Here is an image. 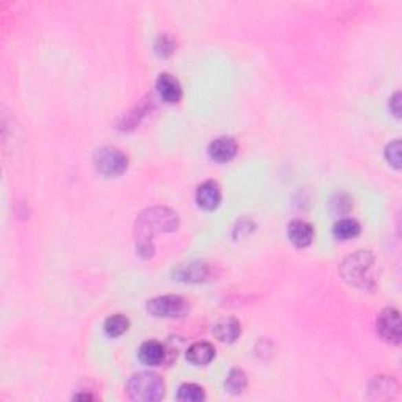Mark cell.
<instances>
[{
    "mask_svg": "<svg viewBox=\"0 0 402 402\" xmlns=\"http://www.w3.org/2000/svg\"><path fill=\"white\" fill-rule=\"evenodd\" d=\"M178 216L170 208L154 206L139 214L135 222L137 252L145 258L153 256L154 234L172 233L178 230Z\"/></svg>",
    "mask_w": 402,
    "mask_h": 402,
    "instance_id": "6da1fadb",
    "label": "cell"
},
{
    "mask_svg": "<svg viewBox=\"0 0 402 402\" xmlns=\"http://www.w3.org/2000/svg\"><path fill=\"white\" fill-rule=\"evenodd\" d=\"M128 394L132 401L156 402L161 401L165 394V383L161 376L154 372L134 374L126 385Z\"/></svg>",
    "mask_w": 402,
    "mask_h": 402,
    "instance_id": "7a4b0ae2",
    "label": "cell"
},
{
    "mask_svg": "<svg viewBox=\"0 0 402 402\" xmlns=\"http://www.w3.org/2000/svg\"><path fill=\"white\" fill-rule=\"evenodd\" d=\"M95 167L106 178H115L128 170L129 157L115 146H104L95 153Z\"/></svg>",
    "mask_w": 402,
    "mask_h": 402,
    "instance_id": "3957f363",
    "label": "cell"
},
{
    "mask_svg": "<svg viewBox=\"0 0 402 402\" xmlns=\"http://www.w3.org/2000/svg\"><path fill=\"white\" fill-rule=\"evenodd\" d=\"M146 310L154 317L176 319L189 313V304L181 295H161L148 302Z\"/></svg>",
    "mask_w": 402,
    "mask_h": 402,
    "instance_id": "277c9868",
    "label": "cell"
},
{
    "mask_svg": "<svg viewBox=\"0 0 402 402\" xmlns=\"http://www.w3.org/2000/svg\"><path fill=\"white\" fill-rule=\"evenodd\" d=\"M374 258L370 252L359 250L354 255L346 258L343 266H341V277L350 284H361L366 278L368 272L372 267Z\"/></svg>",
    "mask_w": 402,
    "mask_h": 402,
    "instance_id": "5b68a950",
    "label": "cell"
},
{
    "mask_svg": "<svg viewBox=\"0 0 402 402\" xmlns=\"http://www.w3.org/2000/svg\"><path fill=\"white\" fill-rule=\"evenodd\" d=\"M217 267L211 263L194 261L179 266L175 271V278L184 283H205L216 278Z\"/></svg>",
    "mask_w": 402,
    "mask_h": 402,
    "instance_id": "8992f818",
    "label": "cell"
},
{
    "mask_svg": "<svg viewBox=\"0 0 402 402\" xmlns=\"http://www.w3.org/2000/svg\"><path fill=\"white\" fill-rule=\"evenodd\" d=\"M377 332L383 341L390 344H399L402 330H401V316L396 308H385L377 317Z\"/></svg>",
    "mask_w": 402,
    "mask_h": 402,
    "instance_id": "52a82bcc",
    "label": "cell"
},
{
    "mask_svg": "<svg viewBox=\"0 0 402 402\" xmlns=\"http://www.w3.org/2000/svg\"><path fill=\"white\" fill-rule=\"evenodd\" d=\"M197 205L205 211H214L217 209L220 201H222V190L216 181H205V183L198 186L195 194Z\"/></svg>",
    "mask_w": 402,
    "mask_h": 402,
    "instance_id": "ba28073f",
    "label": "cell"
},
{
    "mask_svg": "<svg viewBox=\"0 0 402 402\" xmlns=\"http://www.w3.org/2000/svg\"><path fill=\"white\" fill-rule=\"evenodd\" d=\"M156 88L162 101L168 104L179 102L183 98V88H181L179 80L168 73H162L157 77Z\"/></svg>",
    "mask_w": 402,
    "mask_h": 402,
    "instance_id": "9c48e42d",
    "label": "cell"
},
{
    "mask_svg": "<svg viewBox=\"0 0 402 402\" xmlns=\"http://www.w3.org/2000/svg\"><path fill=\"white\" fill-rule=\"evenodd\" d=\"M288 239L299 249H305L315 239V230L304 220H293L288 225Z\"/></svg>",
    "mask_w": 402,
    "mask_h": 402,
    "instance_id": "30bf717a",
    "label": "cell"
},
{
    "mask_svg": "<svg viewBox=\"0 0 402 402\" xmlns=\"http://www.w3.org/2000/svg\"><path fill=\"white\" fill-rule=\"evenodd\" d=\"M208 151L216 162H230L238 154V143L231 137H220L209 145Z\"/></svg>",
    "mask_w": 402,
    "mask_h": 402,
    "instance_id": "8fae6325",
    "label": "cell"
},
{
    "mask_svg": "<svg viewBox=\"0 0 402 402\" xmlns=\"http://www.w3.org/2000/svg\"><path fill=\"white\" fill-rule=\"evenodd\" d=\"M212 333L220 343H228V344L234 343L242 333L241 322L234 317H223V319H220L219 322L214 324Z\"/></svg>",
    "mask_w": 402,
    "mask_h": 402,
    "instance_id": "7c38bea8",
    "label": "cell"
},
{
    "mask_svg": "<svg viewBox=\"0 0 402 402\" xmlns=\"http://www.w3.org/2000/svg\"><path fill=\"white\" fill-rule=\"evenodd\" d=\"M167 357V349L165 346L159 343L156 339L145 341L139 349V359L142 363L148 366H159L165 361Z\"/></svg>",
    "mask_w": 402,
    "mask_h": 402,
    "instance_id": "4fadbf2b",
    "label": "cell"
},
{
    "mask_svg": "<svg viewBox=\"0 0 402 402\" xmlns=\"http://www.w3.org/2000/svg\"><path fill=\"white\" fill-rule=\"evenodd\" d=\"M214 357H216V349L206 341L192 344L189 350H187V360L194 366H206L214 360Z\"/></svg>",
    "mask_w": 402,
    "mask_h": 402,
    "instance_id": "5bb4252c",
    "label": "cell"
},
{
    "mask_svg": "<svg viewBox=\"0 0 402 402\" xmlns=\"http://www.w3.org/2000/svg\"><path fill=\"white\" fill-rule=\"evenodd\" d=\"M361 227L360 223L354 219H341L339 222L335 223L333 236L339 241H349L354 239L360 234Z\"/></svg>",
    "mask_w": 402,
    "mask_h": 402,
    "instance_id": "9a60e30c",
    "label": "cell"
},
{
    "mask_svg": "<svg viewBox=\"0 0 402 402\" xmlns=\"http://www.w3.org/2000/svg\"><path fill=\"white\" fill-rule=\"evenodd\" d=\"M104 330H106L107 337L118 338L129 330V319L124 315L109 316L106 319V322H104Z\"/></svg>",
    "mask_w": 402,
    "mask_h": 402,
    "instance_id": "2e32d148",
    "label": "cell"
},
{
    "mask_svg": "<svg viewBox=\"0 0 402 402\" xmlns=\"http://www.w3.org/2000/svg\"><path fill=\"white\" fill-rule=\"evenodd\" d=\"M245 387H247L245 372L242 370H238V368L231 370L227 381H225V388H227V392L231 394H241L245 390Z\"/></svg>",
    "mask_w": 402,
    "mask_h": 402,
    "instance_id": "e0dca14e",
    "label": "cell"
},
{
    "mask_svg": "<svg viewBox=\"0 0 402 402\" xmlns=\"http://www.w3.org/2000/svg\"><path fill=\"white\" fill-rule=\"evenodd\" d=\"M176 398L183 402H200L206 398V394H205V390H203L200 385L184 383L179 387Z\"/></svg>",
    "mask_w": 402,
    "mask_h": 402,
    "instance_id": "ac0fdd59",
    "label": "cell"
},
{
    "mask_svg": "<svg viewBox=\"0 0 402 402\" xmlns=\"http://www.w3.org/2000/svg\"><path fill=\"white\" fill-rule=\"evenodd\" d=\"M154 49H156V54L159 55V57L165 58V57H170V55L175 52L176 43L170 35H162V36L157 38Z\"/></svg>",
    "mask_w": 402,
    "mask_h": 402,
    "instance_id": "d6986e66",
    "label": "cell"
},
{
    "mask_svg": "<svg viewBox=\"0 0 402 402\" xmlns=\"http://www.w3.org/2000/svg\"><path fill=\"white\" fill-rule=\"evenodd\" d=\"M385 157L394 168H401V142L394 140L385 150Z\"/></svg>",
    "mask_w": 402,
    "mask_h": 402,
    "instance_id": "ffe728a7",
    "label": "cell"
},
{
    "mask_svg": "<svg viewBox=\"0 0 402 402\" xmlns=\"http://www.w3.org/2000/svg\"><path fill=\"white\" fill-rule=\"evenodd\" d=\"M401 93H394V96L390 99V109L394 113V117H401Z\"/></svg>",
    "mask_w": 402,
    "mask_h": 402,
    "instance_id": "44dd1931",
    "label": "cell"
},
{
    "mask_svg": "<svg viewBox=\"0 0 402 402\" xmlns=\"http://www.w3.org/2000/svg\"><path fill=\"white\" fill-rule=\"evenodd\" d=\"M74 399H85V401L88 399V401H90V399H93V396L91 394H87V393L85 394H76Z\"/></svg>",
    "mask_w": 402,
    "mask_h": 402,
    "instance_id": "7402d4cb",
    "label": "cell"
}]
</instances>
